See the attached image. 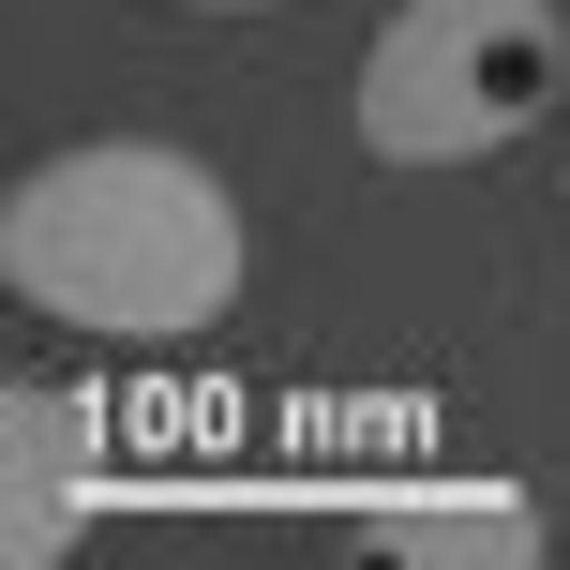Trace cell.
<instances>
[{
    "label": "cell",
    "mask_w": 570,
    "mask_h": 570,
    "mask_svg": "<svg viewBox=\"0 0 570 570\" xmlns=\"http://www.w3.org/2000/svg\"><path fill=\"white\" fill-rule=\"evenodd\" d=\"M256 226H240V180L180 136H76L46 166H16L0 196V285L16 315L90 345H196L240 315Z\"/></svg>",
    "instance_id": "cell-1"
},
{
    "label": "cell",
    "mask_w": 570,
    "mask_h": 570,
    "mask_svg": "<svg viewBox=\"0 0 570 570\" xmlns=\"http://www.w3.org/2000/svg\"><path fill=\"white\" fill-rule=\"evenodd\" d=\"M570 106V16L556 0H391L345 76V120H361L375 166L405 180H451L525 150Z\"/></svg>",
    "instance_id": "cell-2"
},
{
    "label": "cell",
    "mask_w": 570,
    "mask_h": 570,
    "mask_svg": "<svg viewBox=\"0 0 570 570\" xmlns=\"http://www.w3.org/2000/svg\"><path fill=\"white\" fill-rule=\"evenodd\" d=\"M166 16H285V0H166Z\"/></svg>",
    "instance_id": "cell-3"
}]
</instances>
